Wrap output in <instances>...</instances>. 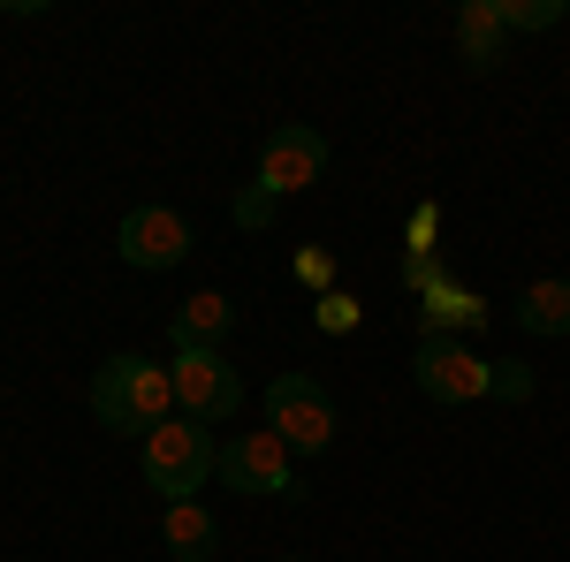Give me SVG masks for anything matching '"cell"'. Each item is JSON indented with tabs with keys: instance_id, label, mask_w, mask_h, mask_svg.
Here are the masks:
<instances>
[{
	"instance_id": "e0dca14e",
	"label": "cell",
	"mask_w": 570,
	"mask_h": 562,
	"mask_svg": "<svg viewBox=\"0 0 570 562\" xmlns=\"http://www.w3.org/2000/svg\"><path fill=\"white\" fill-rule=\"evenodd\" d=\"M297 282H305V289H320V297H327V289H335V259H327V252H297Z\"/></svg>"
},
{
	"instance_id": "9c48e42d",
	"label": "cell",
	"mask_w": 570,
	"mask_h": 562,
	"mask_svg": "<svg viewBox=\"0 0 570 562\" xmlns=\"http://www.w3.org/2000/svg\"><path fill=\"white\" fill-rule=\"evenodd\" d=\"M228 327H236V304L220 297V289H198V297L176 304V319H168V349H220V343H228Z\"/></svg>"
},
{
	"instance_id": "9a60e30c",
	"label": "cell",
	"mask_w": 570,
	"mask_h": 562,
	"mask_svg": "<svg viewBox=\"0 0 570 562\" xmlns=\"http://www.w3.org/2000/svg\"><path fill=\"white\" fill-rule=\"evenodd\" d=\"M312 327H320V335H357V297L327 289V297L312 304Z\"/></svg>"
},
{
	"instance_id": "2e32d148",
	"label": "cell",
	"mask_w": 570,
	"mask_h": 562,
	"mask_svg": "<svg viewBox=\"0 0 570 562\" xmlns=\"http://www.w3.org/2000/svg\"><path fill=\"white\" fill-rule=\"evenodd\" d=\"M274 214H282V198H274V190H259V183L236 198V228H266Z\"/></svg>"
},
{
	"instance_id": "d6986e66",
	"label": "cell",
	"mask_w": 570,
	"mask_h": 562,
	"mask_svg": "<svg viewBox=\"0 0 570 562\" xmlns=\"http://www.w3.org/2000/svg\"><path fill=\"white\" fill-rule=\"evenodd\" d=\"M434 228H441V214L419 206V214H411V252H434Z\"/></svg>"
},
{
	"instance_id": "ba28073f",
	"label": "cell",
	"mask_w": 570,
	"mask_h": 562,
	"mask_svg": "<svg viewBox=\"0 0 570 562\" xmlns=\"http://www.w3.org/2000/svg\"><path fill=\"white\" fill-rule=\"evenodd\" d=\"M327 175V137L312 130V122H282V130H266L259 145V190L274 198H297Z\"/></svg>"
},
{
	"instance_id": "7a4b0ae2",
	"label": "cell",
	"mask_w": 570,
	"mask_h": 562,
	"mask_svg": "<svg viewBox=\"0 0 570 562\" xmlns=\"http://www.w3.org/2000/svg\"><path fill=\"white\" fill-rule=\"evenodd\" d=\"M220 472V448H214V426H198V418H168V426L145 433V486L160 494V502H198V486Z\"/></svg>"
},
{
	"instance_id": "3957f363",
	"label": "cell",
	"mask_w": 570,
	"mask_h": 562,
	"mask_svg": "<svg viewBox=\"0 0 570 562\" xmlns=\"http://www.w3.org/2000/svg\"><path fill=\"white\" fill-rule=\"evenodd\" d=\"M220 486H236V494H274V502H305V479H297V456H289V441L274 426H252L236 433L228 448H220Z\"/></svg>"
},
{
	"instance_id": "30bf717a",
	"label": "cell",
	"mask_w": 570,
	"mask_h": 562,
	"mask_svg": "<svg viewBox=\"0 0 570 562\" xmlns=\"http://www.w3.org/2000/svg\"><path fill=\"white\" fill-rule=\"evenodd\" d=\"M419 319H426V335H480V327H487V297L441 274L434 289L419 297Z\"/></svg>"
},
{
	"instance_id": "4fadbf2b",
	"label": "cell",
	"mask_w": 570,
	"mask_h": 562,
	"mask_svg": "<svg viewBox=\"0 0 570 562\" xmlns=\"http://www.w3.org/2000/svg\"><path fill=\"white\" fill-rule=\"evenodd\" d=\"M518 327L525 335H548V343H570V282H532L525 297H518Z\"/></svg>"
},
{
	"instance_id": "ac0fdd59",
	"label": "cell",
	"mask_w": 570,
	"mask_h": 562,
	"mask_svg": "<svg viewBox=\"0 0 570 562\" xmlns=\"http://www.w3.org/2000/svg\"><path fill=\"white\" fill-rule=\"evenodd\" d=\"M434 282H441V259H434V252H411V259H403V289H411V297H426Z\"/></svg>"
},
{
	"instance_id": "6da1fadb",
	"label": "cell",
	"mask_w": 570,
	"mask_h": 562,
	"mask_svg": "<svg viewBox=\"0 0 570 562\" xmlns=\"http://www.w3.org/2000/svg\"><path fill=\"white\" fill-rule=\"evenodd\" d=\"M91 418L107 433H153L176 418V381H168V365H145L137 349H115L99 373H91Z\"/></svg>"
},
{
	"instance_id": "277c9868",
	"label": "cell",
	"mask_w": 570,
	"mask_h": 562,
	"mask_svg": "<svg viewBox=\"0 0 570 562\" xmlns=\"http://www.w3.org/2000/svg\"><path fill=\"white\" fill-rule=\"evenodd\" d=\"M411 381H419V395H434V403H487L494 381H502V365L480 357V349H464L456 335H426L419 357H411Z\"/></svg>"
},
{
	"instance_id": "5b68a950",
	"label": "cell",
	"mask_w": 570,
	"mask_h": 562,
	"mask_svg": "<svg viewBox=\"0 0 570 562\" xmlns=\"http://www.w3.org/2000/svg\"><path fill=\"white\" fill-rule=\"evenodd\" d=\"M168 381H176V411L198 418V426H220V418L244 411V381H236V365L220 349H176L168 357Z\"/></svg>"
},
{
	"instance_id": "8fae6325",
	"label": "cell",
	"mask_w": 570,
	"mask_h": 562,
	"mask_svg": "<svg viewBox=\"0 0 570 562\" xmlns=\"http://www.w3.org/2000/svg\"><path fill=\"white\" fill-rule=\"evenodd\" d=\"M160 548L176 562H214L220 555V524L206 502H168V517H160Z\"/></svg>"
},
{
	"instance_id": "5bb4252c",
	"label": "cell",
	"mask_w": 570,
	"mask_h": 562,
	"mask_svg": "<svg viewBox=\"0 0 570 562\" xmlns=\"http://www.w3.org/2000/svg\"><path fill=\"white\" fill-rule=\"evenodd\" d=\"M563 0H502V31H556Z\"/></svg>"
},
{
	"instance_id": "7c38bea8",
	"label": "cell",
	"mask_w": 570,
	"mask_h": 562,
	"mask_svg": "<svg viewBox=\"0 0 570 562\" xmlns=\"http://www.w3.org/2000/svg\"><path fill=\"white\" fill-rule=\"evenodd\" d=\"M456 46H464V69H494L502 61V46H510V31H502V0H464L456 8Z\"/></svg>"
},
{
	"instance_id": "8992f818",
	"label": "cell",
	"mask_w": 570,
	"mask_h": 562,
	"mask_svg": "<svg viewBox=\"0 0 570 562\" xmlns=\"http://www.w3.org/2000/svg\"><path fill=\"white\" fill-rule=\"evenodd\" d=\"M266 426L289 441V456H327V441H335V403H327V388H320L312 373H282V381L266 388Z\"/></svg>"
},
{
	"instance_id": "ffe728a7",
	"label": "cell",
	"mask_w": 570,
	"mask_h": 562,
	"mask_svg": "<svg viewBox=\"0 0 570 562\" xmlns=\"http://www.w3.org/2000/svg\"><path fill=\"white\" fill-rule=\"evenodd\" d=\"M282 562H305V555H282Z\"/></svg>"
},
{
	"instance_id": "52a82bcc",
	"label": "cell",
	"mask_w": 570,
	"mask_h": 562,
	"mask_svg": "<svg viewBox=\"0 0 570 562\" xmlns=\"http://www.w3.org/2000/svg\"><path fill=\"white\" fill-rule=\"evenodd\" d=\"M115 252H122V266H137V274H168V266L190 259V220H183L176 206H130L122 228H115Z\"/></svg>"
}]
</instances>
